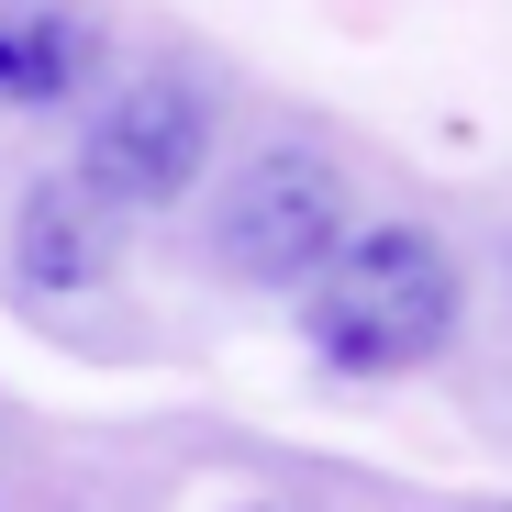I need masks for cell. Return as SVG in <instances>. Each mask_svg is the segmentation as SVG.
<instances>
[{"label":"cell","mask_w":512,"mask_h":512,"mask_svg":"<svg viewBox=\"0 0 512 512\" xmlns=\"http://www.w3.org/2000/svg\"><path fill=\"white\" fill-rule=\"evenodd\" d=\"M457 323H468L457 245L423 223H357L301 279V334L334 379H412L457 346Z\"/></svg>","instance_id":"cell-1"},{"label":"cell","mask_w":512,"mask_h":512,"mask_svg":"<svg viewBox=\"0 0 512 512\" xmlns=\"http://www.w3.org/2000/svg\"><path fill=\"white\" fill-rule=\"evenodd\" d=\"M346 234H357L346 167H334L323 145H256L234 167L223 212H212V268L245 279V290H301Z\"/></svg>","instance_id":"cell-2"},{"label":"cell","mask_w":512,"mask_h":512,"mask_svg":"<svg viewBox=\"0 0 512 512\" xmlns=\"http://www.w3.org/2000/svg\"><path fill=\"white\" fill-rule=\"evenodd\" d=\"M201 167H212V101H201V78L145 67V78H123V90L101 101V123H90V145H78L67 179L90 190L101 212L134 223V212H179L201 190Z\"/></svg>","instance_id":"cell-3"},{"label":"cell","mask_w":512,"mask_h":512,"mask_svg":"<svg viewBox=\"0 0 512 512\" xmlns=\"http://www.w3.org/2000/svg\"><path fill=\"white\" fill-rule=\"evenodd\" d=\"M112 223L123 212H101L78 179L23 190V212H12V279L23 290H90V279H112Z\"/></svg>","instance_id":"cell-4"},{"label":"cell","mask_w":512,"mask_h":512,"mask_svg":"<svg viewBox=\"0 0 512 512\" xmlns=\"http://www.w3.org/2000/svg\"><path fill=\"white\" fill-rule=\"evenodd\" d=\"M90 45L78 23H45V12H0V101H67Z\"/></svg>","instance_id":"cell-5"}]
</instances>
